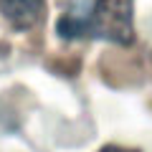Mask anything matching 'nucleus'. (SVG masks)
Segmentation results:
<instances>
[{
    "label": "nucleus",
    "mask_w": 152,
    "mask_h": 152,
    "mask_svg": "<svg viewBox=\"0 0 152 152\" xmlns=\"http://www.w3.org/2000/svg\"><path fill=\"white\" fill-rule=\"evenodd\" d=\"M56 33L66 41L96 38L117 46H129L134 41V0H94L66 13L56 23Z\"/></svg>",
    "instance_id": "obj_1"
},
{
    "label": "nucleus",
    "mask_w": 152,
    "mask_h": 152,
    "mask_svg": "<svg viewBox=\"0 0 152 152\" xmlns=\"http://www.w3.org/2000/svg\"><path fill=\"white\" fill-rule=\"evenodd\" d=\"M99 152H137V150H127V147H119V145H107Z\"/></svg>",
    "instance_id": "obj_3"
},
{
    "label": "nucleus",
    "mask_w": 152,
    "mask_h": 152,
    "mask_svg": "<svg viewBox=\"0 0 152 152\" xmlns=\"http://www.w3.org/2000/svg\"><path fill=\"white\" fill-rule=\"evenodd\" d=\"M46 13V0H0V15L15 31H31Z\"/></svg>",
    "instance_id": "obj_2"
}]
</instances>
